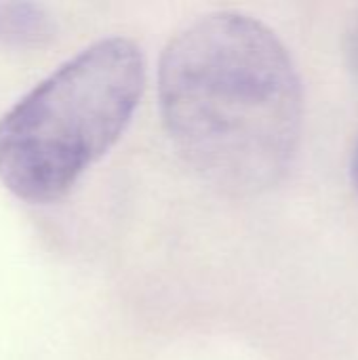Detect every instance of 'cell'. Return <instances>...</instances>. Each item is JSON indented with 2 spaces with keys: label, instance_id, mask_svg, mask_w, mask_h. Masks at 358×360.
<instances>
[{
  "label": "cell",
  "instance_id": "4",
  "mask_svg": "<svg viewBox=\"0 0 358 360\" xmlns=\"http://www.w3.org/2000/svg\"><path fill=\"white\" fill-rule=\"evenodd\" d=\"M352 177H354V186L358 190V143L357 150H354V160H352Z\"/></svg>",
  "mask_w": 358,
  "mask_h": 360
},
{
  "label": "cell",
  "instance_id": "1",
  "mask_svg": "<svg viewBox=\"0 0 358 360\" xmlns=\"http://www.w3.org/2000/svg\"><path fill=\"white\" fill-rule=\"evenodd\" d=\"M158 99L177 154L226 194L276 186L295 158L302 82L283 42L253 17L213 13L175 34Z\"/></svg>",
  "mask_w": 358,
  "mask_h": 360
},
{
  "label": "cell",
  "instance_id": "2",
  "mask_svg": "<svg viewBox=\"0 0 358 360\" xmlns=\"http://www.w3.org/2000/svg\"><path fill=\"white\" fill-rule=\"evenodd\" d=\"M146 63L129 38H106L42 80L0 118V181L21 200L53 202L122 135Z\"/></svg>",
  "mask_w": 358,
  "mask_h": 360
},
{
  "label": "cell",
  "instance_id": "3",
  "mask_svg": "<svg viewBox=\"0 0 358 360\" xmlns=\"http://www.w3.org/2000/svg\"><path fill=\"white\" fill-rule=\"evenodd\" d=\"M51 32V19L36 4L2 2L0 4V40L34 42Z\"/></svg>",
  "mask_w": 358,
  "mask_h": 360
}]
</instances>
